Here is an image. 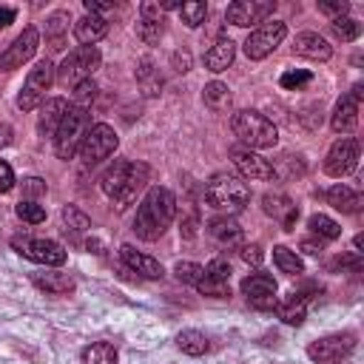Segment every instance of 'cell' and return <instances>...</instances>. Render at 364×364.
I'll list each match as a JSON object with an SVG mask.
<instances>
[{
    "mask_svg": "<svg viewBox=\"0 0 364 364\" xmlns=\"http://www.w3.org/2000/svg\"><path fill=\"white\" fill-rule=\"evenodd\" d=\"M176 216V196L168 188H151L134 216V233L145 242H156Z\"/></svg>",
    "mask_w": 364,
    "mask_h": 364,
    "instance_id": "cell-1",
    "label": "cell"
},
{
    "mask_svg": "<svg viewBox=\"0 0 364 364\" xmlns=\"http://www.w3.org/2000/svg\"><path fill=\"white\" fill-rule=\"evenodd\" d=\"M100 182H102L105 196L114 199L117 208H128L136 199V193L145 188V182H148V165L131 162V159H119L102 173Z\"/></svg>",
    "mask_w": 364,
    "mask_h": 364,
    "instance_id": "cell-2",
    "label": "cell"
},
{
    "mask_svg": "<svg viewBox=\"0 0 364 364\" xmlns=\"http://www.w3.org/2000/svg\"><path fill=\"white\" fill-rule=\"evenodd\" d=\"M205 199L210 208L222 210V213H239L247 202H250V188L242 176L233 173H213L205 185Z\"/></svg>",
    "mask_w": 364,
    "mask_h": 364,
    "instance_id": "cell-3",
    "label": "cell"
},
{
    "mask_svg": "<svg viewBox=\"0 0 364 364\" xmlns=\"http://www.w3.org/2000/svg\"><path fill=\"white\" fill-rule=\"evenodd\" d=\"M88 128H91V114H88V108L68 105V111L63 114V119H60V125H57V131H54V136H51V139H54V154H57L60 159H71V156L80 151V145H82Z\"/></svg>",
    "mask_w": 364,
    "mask_h": 364,
    "instance_id": "cell-4",
    "label": "cell"
},
{
    "mask_svg": "<svg viewBox=\"0 0 364 364\" xmlns=\"http://www.w3.org/2000/svg\"><path fill=\"white\" fill-rule=\"evenodd\" d=\"M230 128L245 142V148H250V151L253 148H273L279 139L276 125L259 111H236L230 119Z\"/></svg>",
    "mask_w": 364,
    "mask_h": 364,
    "instance_id": "cell-5",
    "label": "cell"
},
{
    "mask_svg": "<svg viewBox=\"0 0 364 364\" xmlns=\"http://www.w3.org/2000/svg\"><path fill=\"white\" fill-rule=\"evenodd\" d=\"M100 63H102V54H100L97 46H80V48L65 54L54 80L63 82V85H77L82 80H91V74L100 68Z\"/></svg>",
    "mask_w": 364,
    "mask_h": 364,
    "instance_id": "cell-6",
    "label": "cell"
},
{
    "mask_svg": "<svg viewBox=\"0 0 364 364\" xmlns=\"http://www.w3.org/2000/svg\"><path fill=\"white\" fill-rule=\"evenodd\" d=\"M51 82H54V65H51V60H40V63L28 71V77H26L20 94H17V108L34 111L37 105H43L46 91L51 88Z\"/></svg>",
    "mask_w": 364,
    "mask_h": 364,
    "instance_id": "cell-7",
    "label": "cell"
},
{
    "mask_svg": "<svg viewBox=\"0 0 364 364\" xmlns=\"http://www.w3.org/2000/svg\"><path fill=\"white\" fill-rule=\"evenodd\" d=\"M11 247L23 256V259H31L37 264H46V267H60L65 262V247L54 239H34V236H14L11 239Z\"/></svg>",
    "mask_w": 364,
    "mask_h": 364,
    "instance_id": "cell-8",
    "label": "cell"
},
{
    "mask_svg": "<svg viewBox=\"0 0 364 364\" xmlns=\"http://www.w3.org/2000/svg\"><path fill=\"white\" fill-rule=\"evenodd\" d=\"M117 145H119L117 131L111 125H105V122H97V125L88 128V134H85V139H82V145H80L77 154H80V159L85 165H94V162L108 159L117 151Z\"/></svg>",
    "mask_w": 364,
    "mask_h": 364,
    "instance_id": "cell-9",
    "label": "cell"
},
{
    "mask_svg": "<svg viewBox=\"0 0 364 364\" xmlns=\"http://www.w3.org/2000/svg\"><path fill=\"white\" fill-rule=\"evenodd\" d=\"M284 34H287V26H284L282 20H267V23H262L259 28H253V31L247 34V40H245V54H247V60H264L267 54H273L276 46H282Z\"/></svg>",
    "mask_w": 364,
    "mask_h": 364,
    "instance_id": "cell-10",
    "label": "cell"
},
{
    "mask_svg": "<svg viewBox=\"0 0 364 364\" xmlns=\"http://www.w3.org/2000/svg\"><path fill=\"white\" fill-rule=\"evenodd\" d=\"M358 156H361V145L355 136H341L330 145L327 156H324V173L341 179L347 173H353L358 168Z\"/></svg>",
    "mask_w": 364,
    "mask_h": 364,
    "instance_id": "cell-11",
    "label": "cell"
},
{
    "mask_svg": "<svg viewBox=\"0 0 364 364\" xmlns=\"http://www.w3.org/2000/svg\"><path fill=\"white\" fill-rule=\"evenodd\" d=\"M276 290H279V284L267 273H250L242 279V296L256 310H276V304H279Z\"/></svg>",
    "mask_w": 364,
    "mask_h": 364,
    "instance_id": "cell-12",
    "label": "cell"
},
{
    "mask_svg": "<svg viewBox=\"0 0 364 364\" xmlns=\"http://www.w3.org/2000/svg\"><path fill=\"white\" fill-rule=\"evenodd\" d=\"M353 347H355V338L350 333H336V336H324V338L310 341L307 355L316 364H338L341 358H347L353 353Z\"/></svg>",
    "mask_w": 364,
    "mask_h": 364,
    "instance_id": "cell-13",
    "label": "cell"
},
{
    "mask_svg": "<svg viewBox=\"0 0 364 364\" xmlns=\"http://www.w3.org/2000/svg\"><path fill=\"white\" fill-rule=\"evenodd\" d=\"M37 48H40V31H37L34 26L23 28V31L14 37V43L6 46V51L0 54V71H14V68H20L23 63H28V60L37 54Z\"/></svg>",
    "mask_w": 364,
    "mask_h": 364,
    "instance_id": "cell-14",
    "label": "cell"
},
{
    "mask_svg": "<svg viewBox=\"0 0 364 364\" xmlns=\"http://www.w3.org/2000/svg\"><path fill=\"white\" fill-rule=\"evenodd\" d=\"M361 97H364V85L355 82L333 108L330 114V128L336 134H353L355 125H358V105H361Z\"/></svg>",
    "mask_w": 364,
    "mask_h": 364,
    "instance_id": "cell-15",
    "label": "cell"
},
{
    "mask_svg": "<svg viewBox=\"0 0 364 364\" xmlns=\"http://www.w3.org/2000/svg\"><path fill=\"white\" fill-rule=\"evenodd\" d=\"M276 11V3L273 0H236L228 6L225 11V20L230 26H239V28H247V26H256V23H264L267 14Z\"/></svg>",
    "mask_w": 364,
    "mask_h": 364,
    "instance_id": "cell-16",
    "label": "cell"
},
{
    "mask_svg": "<svg viewBox=\"0 0 364 364\" xmlns=\"http://www.w3.org/2000/svg\"><path fill=\"white\" fill-rule=\"evenodd\" d=\"M230 159H233L236 171H239L245 179H256V182H270V179H276L273 162L264 159V156H259L256 151H250V148H245V145L230 148Z\"/></svg>",
    "mask_w": 364,
    "mask_h": 364,
    "instance_id": "cell-17",
    "label": "cell"
},
{
    "mask_svg": "<svg viewBox=\"0 0 364 364\" xmlns=\"http://www.w3.org/2000/svg\"><path fill=\"white\" fill-rule=\"evenodd\" d=\"M262 210L264 216H270L273 222L282 225V230H293L299 222V205L287 196V193H264L262 196Z\"/></svg>",
    "mask_w": 364,
    "mask_h": 364,
    "instance_id": "cell-18",
    "label": "cell"
},
{
    "mask_svg": "<svg viewBox=\"0 0 364 364\" xmlns=\"http://www.w3.org/2000/svg\"><path fill=\"white\" fill-rule=\"evenodd\" d=\"M293 51H296L299 57L321 60V63L333 57L330 43H327L321 34H316V31H301V34H296V40H293Z\"/></svg>",
    "mask_w": 364,
    "mask_h": 364,
    "instance_id": "cell-19",
    "label": "cell"
},
{
    "mask_svg": "<svg viewBox=\"0 0 364 364\" xmlns=\"http://www.w3.org/2000/svg\"><path fill=\"white\" fill-rule=\"evenodd\" d=\"M208 233H210V239H216L225 247H239L242 239H245V230H242V225L233 216H216V219H210L208 222Z\"/></svg>",
    "mask_w": 364,
    "mask_h": 364,
    "instance_id": "cell-20",
    "label": "cell"
},
{
    "mask_svg": "<svg viewBox=\"0 0 364 364\" xmlns=\"http://www.w3.org/2000/svg\"><path fill=\"white\" fill-rule=\"evenodd\" d=\"M119 256H122V262H125L134 273H139V276H145V279H159V276L165 273L162 264H159L154 256L139 253L134 245H122V247H119Z\"/></svg>",
    "mask_w": 364,
    "mask_h": 364,
    "instance_id": "cell-21",
    "label": "cell"
},
{
    "mask_svg": "<svg viewBox=\"0 0 364 364\" xmlns=\"http://www.w3.org/2000/svg\"><path fill=\"white\" fill-rule=\"evenodd\" d=\"M324 196H327V202L336 208V210H341V213H358L361 208H364V199H361V193L358 191H353L350 185H333V188H327L324 191Z\"/></svg>",
    "mask_w": 364,
    "mask_h": 364,
    "instance_id": "cell-22",
    "label": "cell"
},
{
    "mask_svg": "<svg viewBox=\"0 0 364 364\" xmlns=\"http://www.w3.org/2000/svg\"><path fill=\"white\" fill-rule=\"evenodd\" d=\"M105 34H108L105 17L85 14V17L74 20V37H77V43H82V46H94V43H100Z\"/></svg>",
    "mask_w": 364,
    "mask_h": 364,
    "instance_id": "cell-23",
    "label": "cell"
},
{
    "mask_svg": "<svg viewBox=\"0 0 364 364\" xmlns=\"http://www.w3.org/2000/svg\"><path fill=\"white\" fill-rule=\"evenodd\" d=\"M233 54H236L233 43L222 37V40H216V43L205 51V68H208V71H213V74H222V71H228V68H230Z\"/></svg>",
    "mask_w": 364,
    "mask_h": 364,
    "instance_id": "cell-24",
    "label": "cell"
},
{
    "mask_svg": "<svg viewBox=\"0 0 364 364\" xmlns=\"http://www.w3.org/2000/svg\"><path fill=\"white\" fill-rule=\"evenodd\" d=\"M65 111H68V102H65L63 97H51V100H46V102L40 105V122H37L40 134H43V136L54 134Z\"/></svg>",
    "mask_w": 364,
    "mask_h": 364,
    "instance_id": "cell-25",
    "label": "cell"
},
{
    "mask_svg": "<svg viewBox=\"0 0 364 364\" xmlns=\"http://www.w3.org/2000/svg\"><path fill=\"white\" fill-rule=\"evenodd\" d=\"M68 23H71V17H68V11H63V9L54 11V14L46 20V43H48L51 51H63V48H65Z\"/></svg>",
    "mask_w": 364,
    "mask_h": 364,
    "instance_id": "cell-26",
    "label": "cell"
},
{
    "mask_svg": "<svg viewBox=\"0 0 364 364\" xmlns=\"http://www.w3.org/2000/svg\"><path fill=\"white\" fill-rule=\"evenodd\" d=\"M276 313H279V318L284 324H301L304 316H307V296L301 290H293L284 301L276 304Z\"/></svg>",
    "mask_w": 364,
    "mask_h": 364,
    "instance_id": "cell-27",
    "label": "cell"
},
{
    "mask_svg": "<svg viewBox=\"0 0 364 364\" xmlns=\"http://www.w3.org/2000/svg\"><path fill=\"white\" fill-rule=\"evenodd\" d=\"M31 282H34L40 290L51 293V296H65V293H71V290H74V279H71L68 273H57V270L34 273V276H31Z\"/></svg>",
    "mask_w": 364,
    "mask_h": 364,
    "instance_id": "cell-28",
    "label": "cell"
},
{
    "mask_svg": "<svg viewBox=\"0 0 364 364\" xmlns=\"http://www.w3.org/2000/svg\"><path fill=\"white\" fill-rule=\"evenodd\" d=\"M202 100H205V105H208L210 111H216V114L228 111V108H230V102H233L230 88H228L225 82H208V85H205V91H202Z\"/></svg>",
    "mask_w": 364,
    "mask_h": 364,
    "instance_id": "cell-29",
    "label": "cell"
},
{
    "mask_svg": "<svg viewBox=\"0 0 364 364\" xmlns=\"http://www.w3.org/2000/svg\"><path fill=\"white\" fill-rule=\"evenodd\" d=\"M119 353L111 341H94L82 350V364H117Z\"/></svg>",
    "mask_w": 364,
    "mask_h": 364,
    "instance_id": "cell-30",
    "label": "cell"
},
{
    "mask_svg": "<svg viewBox=\"0 0 364 364\" xmlns=\"http://www.w3.org/2000/svg\"><path fill=\"white\" fill-rule=\"evenodd\" d=\"M176 347H179L185 355H205V353L210 350V341H208V336L199 333V330H182V333L176 336Z\"/></svg>",
    "mask_w": 364,
    "mask_h": 364,
    "instance_id": "cell-31",
    "label": "cell"
},
{
    "mask_svg": "<svg viewBox=\"0 0 364 364\" xmlns=\"http://www.w3.org/2000/svg\"><path fill=\"white\" fill-rule=\"evenodd\" d=\"M273 262H276V267H279L282 273H287V276L304 273V264H301L299 253L290 250V247H284V245H276V247H273Z\"/></svg>",
    "mask_w": 364,
    "mask_h": 364,
    "instance_id": "cell-32",
    "label": "cell"
},
{
    "mask_svg": "<svg viewBox=\"0 0 364 364\" xmlns=\"http://www.w3.org/2000/svg\"><path fill=\"white\" fill-rule=\"evenodd\" d=\"M307 228H310L318 239H338V236H341V225H338L336 219L324 216V213H313V216L307 219Z\"/></svg>",
    "mask_w": 364,
    "mask_h": 364,
    "instance_id": "cell-33",
    "label": "cell"
},
{
    "mask_svg": "<svg viewBox=\"0 0 364 364\" xmlns=\"http://www.w3.org/2000/svg\"><path fill=\"white\" fill-rule=\"evenodd\" d=\"M196 290L202 296H210V299H228L230 296V284L225 279H216V276H208V273H202V279L196 282Z\"/></svg>",
    "mask_w": 364,
    "mask_h": 364,
    "instance_id": "cell-34",
    "label": "cell"
},
{
    "mask_svg": "<svg viewBox=\"0 0 364 364\" xmlns=\"http://www.w3.org/2000/svg\"><path fill=\"white\" fill-rule=\"evenodd\" d=\"M330 28H333V34L341 40V43H353V40H358V34H361V23L358 20H353V17H336L333 23H330Z\"/></svg>",
    "mask_w": 364,
    "mask_h": 364,
    "instance_id": "cell-35",
    "label": "cell"
},
{
    "mask_svg": "<svg viewBox=\"0 0 364 364\" xmlns=\"http://www.w3.org/2000/svg\"><path fill=\"white\" fill-rule=\"evenodd\" d=\"M179 17H182V23H185L188 28H196V26L205 23V17H208V6L199 3V0L182 3V6H179Z\"/></svg>",
    "mask_w": 364,
    "mask_h": 364,
    "instance_id": "cell-36",
    "label": "cell"
},
{
    "mask_svg": "<svg viewBox=\"0 0 364 364\" xmlns=\"http://www.w3.org/2000/svg\"><path fill=\"white\" fill-rule=\"evenodd\" d=\"M162 34H165L162 20H139V23H136V37H139L145 46H156V43L162 40Z\"/></svg>",
    "mask_w": 364,
    "mask_h": 364,
    "instance_id": "cell-37",
    "label": "cell"
},
{
    "mask_svg": "<svg viewBox=\"0 0 364 364\" xmlns=\"http://www.w3.org/2000/svg\"><path fill=\"white\" fill-rule=\"evenodd\" d=\"M14 213H17L23 222H28V225H40V222L46 219V208L37 205L34 199H20L17 208H14Z\"/></svg>",
    "mask_w": 364,
    "mask_h": 364,
    "instance_id": "cell-38",
    "label": "cell"
},
{
    "mask_svg": "<svg viewBox=\"0 0 364 364\" xmlns=\"http://www.w3.org/2000/svg\"><path fill=\"white\" fill-rule=\"evenodd\" d=\"M310 80H313L310 71H304V68H290V71L282 74L279 82H282V88H287V91H299V88H304Z\"/></svg>",
    "mask_w": 364,
    "mask_h": 364,
    "instance_id": "cell-39",
    "label": "cell"
},
{
    "mask_svg": "<svg viewBox=\"0 0 364 364\" xmlns=\"http://www.w3.org/2000/svg\"><path fill=\"white\" fill-rule=\"evenodd\" d=\"M71 97H74V105L88 108V105L97 100V82H94V80H82V82H77Z\"/></svg>",
    "mask_w": 364,
    "mask_h": 364,
    "instance_id": "cell-40",
    "label": "cell"
},
{
    "mask_svg": "<svg viewBox=\"0 0 364 364\" xmlns=\"http://www.w3.org/2000/svg\"><path fill=\"white\" fill-rule=\"evenodd\" d=\"M173 273H176V279H179V282H185V284H193V287H196V282L202 279L205 267H202V264H196V262H176Z\"/></svg>",
    "mask_w": 364,
    "mask_h": 364,
    "instance_id": "cell-41",
    "label": "cell"
},
{
    "mask_svg": "<svg viewBox=\"0 0 364 364\" xmlns=\"http://www.w3.org/2000/svg\"><path fill=\"white\" fill-rule=\"evenodd\" d=\"M63 225H65V233H68V230H74V233H77V230H88V228H91L88 216H85V213H80V210H77V208H71V205H68V208H63Z\"/></svg>",
    "mask_w": 364,
    "mask_h": 364,
    "instance_id": "cell-42",
    "label": "cell"
},
{
    "mask_svg": "<svg viewBox=\"0 0 364 364\" xmlns=\"http://www.w3.org/2000/svg\"><path fill=\"white\" fill-rule=\"evenodd\" d=\"M205 273L228 282V279H230V262H228V259H213V262L205 264Z\"/></svg>",
    "mask_w": 364,
    "mask_h": 364,
    "instance_id": "cell-43",
    "label": "cell"
},
{
    "mask_svg": "<svg viewBox=\"0 0 364 364\" xmlns=\"http://www.w3.org/2000/svg\"><path fill=\"white\" fill-rule=\"evenodd\" d=\"M318 11L321 14H330L336 20V17H344L350 11V3H344V0H338V3H318Z\"/></svg>",
    "mask_w": 364,
    "mask_h": 364,
    "instance_id": "cell-44",
    "label": "cell"
},
{
    "mask_svg": "<svg viewBox=\"0 0 364 364\" xmlns=\"http://www.w3.org/2000/svg\"><path fill=\"white\" fill-rule=\"evenodd\" d=\"M23 193H26L28 199H34V196L46 193V182L37 179V176H28V179H23Z\"/></svg>",
    "mask_w": 364,
    "mask_h": 364,
    "instance_id": "cell-45",
    "label": "cell"
},
{
    "mask_svg": "<svg viewBox=\"0 0 364 364\" xmlns=\"http://www.w3.org/2000/svg\"><path fill=\"white\" fill-rule=\"evenodd\" d=\"M11 188H14V171L9 162L0 159V193H9Z\"/></svg>",
    "mask_w": 364,
    "mask_h": 364,
    "instance_id": "cell-46",
    "label": "cell"
},
{
    "mask_svg": "<svg viewBox=\"0 0 364 364\" xmlns=\"http://www.w3.org/2000/svg\"><path fill=\"white\" fill-rule=\"evenodd\" d=\"M139 14H142V20H162L165 9H162V3H142Z\"/></svg>",
    "mask_w": 364,
    "mask_h": 364,
    "instance_id": "cell-47",
    "label": "cell"
},
{
    "mask_svg": "<svg viewBox=\"0 0 364 364\" xmlns=\"http://www.w3.org/2000/svg\"><path fill=\"white\" fill-rule=\"evenodd\" d=\"M242 259H245L247 264H262L264 253H262V247H259V245H245V247H242Z\"/></svg>",
    "mask_w": 364,
    "mask_h": 364,
    "instance_id": "cell-48",
    "label": "cell"
},
{
    "mask_svg": "<svg viewBox=\"0 0 364 364\" xmlns=\"http://www.w3.org/2000/svg\"><path fill=\"white\" fill-rule=\"evenodd\" d=\"M171 63H173V71H179V74H185V71L191 68V54H188V51H173V57H171Z\"/></svg>",
    "mask_w": 364,
    "mask_h": 364,
    "instance_id": "cell-49",
    "label": "cell"
},
{
    "mask_svg": "<svg viewBox=\"0 0 364 364\" xmlns=\"http://www.w3.org/2000/svg\"><path fill=\"white\" fill-rule=\"evenodd\" d=\"M82 6H85V11L94 14V17H100L102 11H111V9H114V3H100V0H85Z\"/></svg>",
    "mask_w": 364,
    "mask_h": 364,
    "instance_id": "cell-50",
    "label": "cell"
},
{
    "mask_svg": "<svg viewBox=\"0 0 364 364\" xmlns=\"http://www.w3.org/2000/svg\"><path fill=\"white\" fill-rule=\"evenodd\" d=\"M301 250H304L307 256H318V253L324 250V245H321V239H318V242H316V239H304V242H301Z\"/></svg>",
    "mask_w": 364,
    "mask_h": 364,
    "instance_id": "cell-51",
    "label": "cell"
},
{
    "mask_svg": "<svg viewBox=\"0 0 364 364\" xmlns=\"http://www.w3.org/2000/svg\"><path fill=\"white\" fill-rule=\"evenodd\" d=\"M11 139H14V131H11V125H6V122H0V148H6V145H11Z\"/></svg>",
    "mask_w": 364,
    "mask_h": 364,
    "instance_id": "cell-52",
    "label": "cell"
},
{
    "mask_svg": "<svg viewBox=\"0 0 364 364\" xmlns=\"http://www.w3.org/2000/svg\"><path fill=\"white\" fill-rule=\"evenodd\" d=\"M14 9H9V6H0V28H6L9 23H14Z\"/></svg>",
    "mask_w": 364,
    "mask_h": 364,
    "instance_id": "cell-53",
    "label": "cell"
},
{
    "mask_svg": "<svg viewBox=\"0 0 364 364\" xmlns=\"http://www.w3.org/2000/svg\"><path fill=\"white\" fill-rule=\"evenodd\" d=\"M353 245H355V250H361V247H364V236H361V233H358V236H355V242H353Z\"/></svg>",
    "mask_w": 364,
    "mask_h": 364,
    "instance_id": "cell-54",
    "label": "cell"
}]
</instances>
